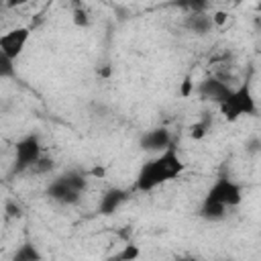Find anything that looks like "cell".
Listing matches in <instances>:
<instances>
[{"mask_svg":"<svg viewBox=\"0 0 261 261\" xmlns=\"http://www.w3.org/2000/svg\"><path fill=\"white\" fill-rule=\"evenodd\" d=\"M53 167H55L53 159L43 155V157H41V159L31 167V173H35V175H47V173H51V171H53Z\"/></svg>","mask_w":261,"mask_h":261,"instance_id":"13","label":"cell"},{"mask_svg":"<svg viewBox=\"0 0 261 261\" xmlns=\"http://www.w3.org/2000/svg\"><path fill=\"white\" fill-rule=\"evenodd\" d=\"M14 75H16L14 59H8L6 55H0V77L8 80V77H14Z\"/></svg>","mask_w":261,"mask_h":261,"instance_id":"14","label":"cell"},{"mask_svg":"<svg viewBox=\"0 0 261 261\" xmlns=\"http://www.w3.org/2000/svg\"><path fill=\"white\" fill-rule=\"evenodd\" d=\"M41 157H43L41 139H39V135L31 133V135L18 139L16 145H14V165H12V171H14V173L31 171V167H33Z\"/></svg>","mask_w":261,"mask_h":261,"instance_id":"5","label":"cell"},{"mask_svg":"<svg viewBox=\"0 0 261 261\" xmlns=\"http://www.w3.org/2000/svg\"><path fill=\"white\" fill-rule=\"evenodd\" d=\"M139 255H141V251L137 249V245H124V249H122L120 253H116L114 259H124V261H128V259H137Z\"/></svg>","mask_w":261,"mask_h":261,"instance_id":"16","label":"cell"},{"mask_svg":"<svg viewBox=\"0 0 261 261\" xmlns=\"http://www.w3.org/2000/svg\"><path fill=\"white\" fill-rule=\"evenodd\" d=\"M243 198V186L228 175H220L206 190L198 216L208 222H220L228 216V210L241 206Z\"/></svg>","mask_w":261,"mask_h":261,"instance_id":"1","label":"cell"},{"mask_svg":"<svg viewBox=\"0 0 261 261\" xmlns=\"http://www.w3.org/2000/svg\"><path fill=\"white\" fill-rule=\"evenodd\" d=\"M218 108H220V114L226 120H230V122H234V120H239L243 116H255L257 102H255L251 84L249 82H243V84L234 86V90L230 92V96Z\"/></svg>","mask_w":261,"mask_h":261,"instance_id":"4","label":"cell"},{"mask_svg":"<svg viewBox=\"0 0 261 261\" xmlns=\"http://www.w3.org/2000/svg\"><path fill=\"white\" fill-rule=\"evenodd\" d=\"M41 259H43V253L35 245H31V243L20 245L12 253V261H41Z\"/></svg>","mask_w":261,"mask_h":261,"instance_id":"11","label":"cell"},{"mask_svg":"<svg viewBox=\"0 0 261 261\" xmlns=\"http://www.w3.org/2000/svg\"><path fill=\"white\" fill-rule=\"evenodd\" d=\"M212 18H214V24H216V27H220V24H224L226 14H224V12H214V14H212Z\"/></svg>","mask_w":261,"mask_h":261,"instance_id":"19","label":"cell"},{"mask_svg":"<svg viewBox=\"0 0 261 261\" xmlns=\"http://www.w3.org/2000/svg\"><path fill=\"white\" fill-rule=\"evenodd\" d=\"M190 88H192V84H190V80H186V82H184V88H181V94L188 96V94H190Z\"/></svg>","mask_w":261,"mask_h":261,"instance_id":"20","label":"cell"},{"mask_svg":"<svg viewBox=\"0 0 261 261\" xmlns=\"http://www.w3.org/2000/svg\"><path fill=\"white\" fill-rule=\"evenodd\" d=\"M208 130H210V118H200V120H196V122L190 124V137L194 141L204 139L208 135Z\"/></svg>","mask_w":261,"mask_h":261,"instance_id":"12","label":"cell"},{"mask_svg":"<svg viewBox=\"0 0 261 261\" xmlns=\"http://www.w3.org/2000/svg\"><path fill=\"white\" fill-rule=\"evenodd\" d=\"M173 145V135L165 126H153L139 137V147L145 153H161Z\"/></svg>","mask_w":261,"mask_h":261,"instance_id":"8","label":"cell"},{"mask_svg":"<svg viewBox=\"0 0 261 261\" xmlns=\"http://www.w3.org/2000/svg\"><path fill=\"white\" fill-rule=\"evenodd\" d=\"M184 8H188V12H194V10H206L208 8V0H181L179 2Z\"/></svg>","mask_w":261,"mask_h":261,"instance_id":"17","label":"cell"},{"mask_svg":"<svg viewBox=\"0 0 261 261\" xmlns=\"http://www.w3.org/2000/svg\"><path fill=\"white\" fill-rule=\"evenodd\" d=\"M184 167L186 165H184L177 149L171 145L165 151L155 153L153 159H149V161H145L141 165V169L137 173V179H135V190L137 192H143V194L153 192L159 186H163V184L179 177L181 171H184Z\"/></svg>","mask_w":261,"mask_h":261,"instance_id":"2","label":"cell"},{"mask_svg":"<svg viewBox=\"0 0 261 261\" xmlns=\"http://www.w3.org/2000/svg\"><path fill=\"white\" fill-rule=\"evenodd\" d=\"M128 190H122V188H110L102 194L100 202H98V214L102 216H110L114 214L126 200H128Z\"/></svg>","mask_w":261,"mask_h":261,"instance_id":"10","label":"cell"},{"mask_svg":"<svg viewBox=\"0 0 261 261\" xmlns=\"http://www.w3.org/2000/svg\"><path fill=\"white\" fill-rule=\"evenodd\" d=\"M249 153H259L261 151V141L259 139H253L251 143H249V149H247Z\"/></svg>","mask_w":261,"mask_h":261,"instance_id":"18","label":"cell"},{"mask_svg":"<svg viewBox=\"0 0 261 261\" xmlns=\"http://www.w3.org/2000/svg\"><path fill=\"white\" fill-rule=\"evenodd\" d=\"M29 39H31V29L29 27H16V29L6 31L0 37V55H6L8 59L16 61L22 55Z\"/></svg>","mask_w":261,"mask_h":261,"instance_id":"7","label":"cell"},{"mask_svg":"<svg viewBox=\"0 0 261 261\" xmlns=\"http://www.w3.org/2000/svg\"><path fill=\"white\" fill-rule=\"evenodd\" d=\"M232 90H234V86H232L228 80L220 77V75L204 77V80L198 84V88H196V92L200 94L202 100L212 102V104H216V106H220V104L230 96Z\"/></svg>","mask_w":261,"mask_h":261,"instance_id":"6","label":"cell"},{"mask_svg":"<svg viewBox=\"0 0 261 261\" xmlns=\"http://www.w3.org/2000/svg\"><path fill=\"white\" fill-rule=\"evenodd\" d=\"M73 24L82 27V29L90 27V14H88V10L84 6H75L73 8Z\"/></svg>","mask_w":261,"mask_h":261,"instance_id":"15","label":"cell"},{"mask_svg":"<svg viewBox=\"0 0 261 261\" xmlns=\"http://www.w3.org/2000/svg\"><path fill=\"white\" fill-rule=\"evenodd\" d=\"M184 27L198 35V37H206L208 33H212V29L216 27L214 24V18L208 10H194V12H188L186 18H184Z\"/></svg>","mask_w":261,"mask_h":261,"instance_id":"9","label":"cell"},{"mask_svg":"<svg viewBox=\"0 0 261 261\" xmlns=\"http://www.w3.org/2000/svg\"><path fill=\"white\" fill-rule=\"evenodd\" d=\"M257 12H261V0L257 2Z\"/></svg>","mask_w":261,"mask_h":261,"instance_id":"21","label":"cell"},{"mask_svg":"<svg viewBox=\"0 0 261 261\" xmlns=\"http://www.w3.org/2000/svg\"><path fill=\"white\" fill-rule=\"evenodd\" d=\"M86 188H88L86 173L80 169H67L47 184L45 194L49 200H53L59 206H75L82 200Z\"/></svg>","mask_w":261,"mask_h":261,"instance_id":"3","label":"cell"}]
</instances>
